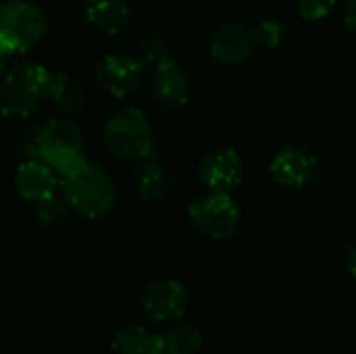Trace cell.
Returning <instances> with one entry per match:
<instances>
[{"label": "cell", "instance_id": "18", "mask_svg": "<svg viewBox=\"0 0 356 354\" xmlns=\"http://www.w3.org/2000/svg\"><path fill=\"white\" fill-rule=\"evenodd\" d=\"M163 340L167 354H196L204 344V334L192 323H181L173 328Z\"/></svg>", "mask_w": 356, "mask_h": 354}, {"label": "cell", "instance_id": "15", "mask_svg": "<svg viewBox=\"0 0 356 354\" xmlns=\"http://www.w3.org/2000/svg\"><path fill=\"white\" fill-rule=\"evenodd\" d=\"M86 15L102 31L117 33L129 23L131 8L127 0H86Z\"/></svg>", "mask_w": 356, "mask_h": 354}, {"label": "cell", "instance_id": "3", "mask_svg": "<svg viewBox=\"0 0 356 354\" xmlns=\"http://www.w3.org/2000/svg\"><path fill=\"white\" fill-rule=\"evenodd\" d=\"M50 73L35 63L23 61L0 79V111L8 117L31 115L48 96Z\"/></svg>", "mask_w": 356, "mask_h": 354}, {"label": "cell", "instance_id": "17", "mask_svg": "<svg viewBox=\"0 0 356 354\" xmlns=\"http://www.w3.org/2000/svg\"><path fill=\"white\" fill-rule=\"evenodd\" d=\"M48 96L63 113H77L83 106V90L67 73H50Z\"/></svg>", "mask_w": 356, "mask_h": 354}, {"label": "cell", "instance_id": "13", "mask_svg": "<svg viewBox=\"0 0 356 354\" xmlns=\"http://www.w3.org/2000/svg\"><path fill=\"white\" fill-rule=\"evenodd\" d=\"M152 98L163 108H179L190 98V79L186 71L169 61L154 69L152 75Z\"/></svg>", "mask_w": 356, "mask_h": 354}, {"label": "cell", "instance_id": "24", "mask_svg": "<svg viewBox=\"0 0 356 354\" xmlns=\"http://www.w3.org/2000/svg\"><path fill=\"white\" fill-rule=\"evenodd\" d=\"M346 269H348V273L355 277L356 282V244L348 250V255H346Z\"/></svg>", "mask_w": 356, "mask_h": 354}, {"label": "cell", "instance_id": "7", "mask_svg": "<svg viewBox=\"0 0 356 354\" xmlns=\"http://www.w3.org/2000/svg\"><path fill=\"white\" fill-rule=\"evenodd\" d=\"M271 177L288 190H305L319 177V161L305 146H284L271 161Z\"/></svg>", "mask_w": 356, "mask_h": 354}, {"label": "cell", "instance_id": "22", "mask_svg": "<svg viewBox=\"0 0 356 354\" xmlns=\"http://www.w3.org/2000/svg\"><path fill=\"white\" fill-rule=\"evenodd\" d=\"M294 2H296L300 17H305L309 21H319V19H325L327 15H332L338 0H294Z\"/></svg>", "mask_w": 356, "mask_h": 354}, {"label": "cell", "instance_id": "10", "mask_svg": "<svg viewBox=\"0 0 356 354\" xmlns=\"http://www.w3.org/2000/svg\"><path fill=\"white\" fill-rule=\"evenodd\" d=\"M186 305H188V292L175 280L152 282L142 296V309L146 317L154 321L179 319L186 311Z\"/></svg>", "mask_w": 356, "mask_h": 354}, {"label": "cell", "instance_id": "19", "mask_svg": "<svg viewBox=\"0 0 356 354\" xmlns=\"http://www.w3.org/2000/svg\"><path fill=\"white\" fill-rule=\"evenodd\" d=\"M140 54L144 58V63L152 65L154 69L173 61L171 58V48H169V42L163 38V35H144L140 40Z\"/></svg>", "mask_w": 356, "mask_h": 354}, {"label": "cell", "instance_id": "1", "mask_svg": "<svg viewBox=\"0 0 356 354\" xmlns=\"http://www.w3.org/2000/svg\"><path fill=\"white\" fill-rule=\"evenodd\" d=\"M27 152V161H42L58 175V179L69 177L86 163L81 154V134L69 119H52L38 127L29 140Z\"/></svg>", "mask_w": 356, "mask_h": 354}, {"label": "cell", "instance_id": "12", "mask_svg": "<svg viewBox=\"0 0 356 354\" xmlns=\"http://www.w3.org/2000/svg\"><path fill=\"white\" fill-rule=\"evenodd\" d=\"M15 186H17L19 194L33 204H40V202L52 198L60 190L58 175L48 165H44L42 161H33V159L25 161L17 169Z\"/></svg>", "mask_w": 356, "mask_h": 354}, {"label": "cell", "instance_id": "2", "mask_svg": "<svg viewBox=\"0 0 356 354\" xmlns=\"http://www.w3.org/2000/svg\"><path fill=\"white\" fill-rule=\"evenodd\" d=\"M60 190L69 209L88 219L104 217L115 204V186L111 177L88 161L69 177L60 179Z\"/></svg>", "mask_w": 356, "mask_h": 354}, {"label": "cell", "instance_id": "4", "mask_svg": "<svg viewBox=\"0 0 356 354\" xmlns=\"http://www.w3.org/2000/svg\"><path fill=\"white\" fill-rule=\"evenodd\" d=\"M104 148L119 161L150 159L154 148L152 125L138 108H123L115 113L104 127Z\"/></svg>", "mask_w": 356, "mask_h": 354}, {"label": "cell", "instance_id": "8", "mask_svg": "<svg viewBox=\"0 0 356 354\" xmlns=\"http://www.w3.org/2000/svg\"><path fill=\"white\" fill-rule=\"evenodd\" d=\"M244 175V161L234 148L209 150L198 163L200 182L217 194H229Z\"/></svg>", "mask_w": 356, "mask_h": 354}, {"label": "cell", "instance_id": "9", "mask_svg": "<svg viewBox=\"0 0 356 354\" xmlns=\"http://www.w3.org/2000/svg\"><path fill=\"white\" fill-rule=\"evenodd\" d=\"M142 73L144 65L129 54H108L96 67V79L108 94L117 98L131 94L142 81Z\"/></svg>", "mask_w": 356, "mask_h": 354}, {"label": "cell", "instance_id": "16", "mask_svg": "<svg viewBox=\"0 0 356 354\" xmlns=\"http://www.w3.org/2000/svg\"><path fill=\"white\" fill-rule=\"evenodd\" d=\"M113 353L115 354H167L165 353V340L156 336L154 332L131 325L121 330L113 340Z\"/></svg>", "mask_w": 356, "mask_h": 354}, {"label": "cell", "instance_id": "25", "mask_svg": "<svg viewBox=\"0 0 356 354\" xmlns=\"http://www.w3.org/2000/svg\"><path fill=\"white\" fill-rule=\"evenodd\" d=\"M6 56H8V54H6V52H4V50L0 48V69L4 67V61H6Z\"/></svg>", "mask_w": 356, "mask_h": 354}, {"label": "cell", "instance_id": "20", "mask_svg": "<svg viewBox=\"0 0 356 354\" xmlns=\"http://www.w3.org/2000/svg\"><path fill=\"white\" fill-rule=\"evenodd\" d=\"M252 33H254L257 44H261L265 48H277L284 42V38L288 33V27L280 19H265L252 29Z\"/></svg>", "mask_w": 356, "mask_h": 354}, {"label": "cell", "instance_id": "6", "mask_svg": "<svg viewBox=\"0 0 356 354\" xmlns=\"http://www.w3.org/2000/svg\"><path fill=\"white\" fill-rule=\"evenodd\" d=\"M188 215L192 227L211 240H227L240 225V209L229 194L211 192L200 196L190 204Z\"/></svg>", "mask_w": 356, "mask_h": 354}, {"label": "cell", "instance_id": "5", "mask_svg": "<svg viewBox=\"0 0 356 354\" xmlns=\"http://www.w3.org/2000/svg\"><path fill=\"white\" fill-rule=\"evenodd\" d=\"M46 33V15L29 0H6L0 4V48L6 54L35 46Z\"/></svg>", "mask_w": 356, "mask_h": 354}, {"label": "cell", "instance_id": "26", "mask_svg": "<svg viewBox=\"0 0 356 354\" xmlns=\"http://www.w3.org/2000/svg\"><path fill=\"white\" fill-rule=\"evenodd\" d=\"M346 2V6H356V0H344Z\"/></svg>", "mask_w": 356, "mask_h": 354}, {"label": "cell", "instance_id": "11", "mask_svg": "<svg viewBox=\"0 0 356 354\" xmlns=\"http://www.w3.org/2000/svg\"><path fill=\"white\" fill-rule=\"evenodd\" d=\"M254 33L246 23L234 21L219 27L211 38V56L225 67L244 63L254 48Z\"/></svg>", "mask_w": 356, "mask_h": 354}, {"label": "cell", "instance_id": "21", "mask_svg": "<svg viewBox=\"0 0 356 354\" xmlns=\"http://www.w3.org/2000/svg\"><path fill=\"white\" fill-rule=\"evenodd\" d=\"M67 213H69V204H67L63 190H58L52 198L35 204V215L44 225H56L58 221L67 217Z\"/></svg>", "mask_w": 356, "mask_h": 354}, {"label": "cell", "instance_id": "14", "mask_svg": "<svg viewBox=\"0 0 356 354\" xmlns=\"http://www.w3.org/2000/svg\"><path fill=\"white\" fill-rule=\"evenodd\" d=\"M136 184L140 190V196L148 202L152 200H163L171 188H173V177L167 171V167L154 159H144L136 167Z\"/></svg>", "mask_w": 356, "mask_h": 354}, {"label": "cell", "instance_id": "23", "mask_svg": "<svg viewBox=\"0 0 356 354\" xmlns=\"http://www.w3.org/2000/svg\"><path fill=\"white\" fill-rule=\"evenodd\" d=\"M342 21L348 29H356V6H346L344 15H342Z\"/></svg>", "mask_w": 356, "mask_h": 354}]
</instances>
